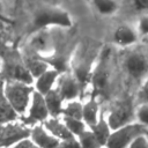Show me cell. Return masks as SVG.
Wrapping results in <instances>:
<instances>
[{
  "instance_id": "6da1fadb",
  "label": "cell",
  "mask_w": 148,
  "mask_h": 148,
  "mask_svg": "<svg viewBox=\"0 0 148 148\" xmlns=\"http://www.w3.org/2000/svg\"><path fill=\"white\" fill-rule=\"evenodd\" d=\"M2 89L6 98L8 99L13 109L16 111V113L24 114L28 111L31 96L35 90L31 84L7 80V82L2 86Z\"/></svg>"
},
{
  "instance_id": "7a4b0ae2",
  "label": "cell",
  "mask_w": 148,
  "mask_h": 148,
  "mask_svg": "<svg viewBox=\"0 0 148 148\" xmlns=\"http://www.w3.org/2000/svg\"><path fill=\"white\" fill-rule=\"evenodd\" d=\"M146 126L136 123H130L117 130L111 131V134L105 143V148H128L130 145L141 134H145Z\"/></svg>"
},
{
  "instance_id": "3957f363",
  "label": "cell",
  "mask_w": 148,
  "mask_h": 148,
  "mask_svg": "<svg viewBox=\"0 0 148 148\" xmlns=\"http://www.w3.org/2000/svg\"><path fill=\"white\" fill-rule=\"evenodd\" d=\"M34 25L36 29H45L49 27L68 28L72 25V18L64 9L54 7L42 8L35 15Z\"/></svg>"
},
{
  "instance_id": "277c9868",
  "label": "cell",
  "mask_w": 148,
  "mask_h": 148,
  "mask_svg": "<svg viewBox=\"0 0 148 148\" xmlns=\"http://www.w3.org/2000/svg\"><path fill=\"white\" fill-rule=\"evenodd\" d=\"M135 118V110L131 99H121L112 105L109 113L105 117L111 131L133 123Z\"/></svg>"
},
{
  "instance_id": "5b68a950",
  "label": "cell",
  "mask_w": 148,
  "mask_h": 148,
  "mask_svg": "<svg viewBox=\"0 0 148 148\" xmlns=\"http://www.w3.org/2000/svg\"><path fill=\"white\" fill-rule=\"evenodd\" d=\"M30 131L31 128L28 127L25 123L21 124V123L12 121L5 124L0 133V148L10 147L24 139H28L30 136Z\"/></svg>"
},
{
  "instance_id": "8992f818",
  "label": "cell",
  "mask_w": 148,
  "mask_h": 148,
  "mask_svg": "<svg viewBox=\"0 0 148 148\" xmlns=\"http://www.w3.org/2000/svg\"><path fill=\"white\" fill-rule=\"evenodd\" d=\"M50 117L44 95L38 92L37 90H34L31 101L28 108V116L25 118L27 125H36L39 123H44Z\"/></svg>"
},
{
  "instance_id": "52a82bcc",
  "label": "cell",
  "mask_w": 148,
  "mask_h": 148,
  "mask_svg": "<svg viewBox=\"0 0 148 148\" xmlns=\"http://www.w3.org/2000/svg\"><path fill=\"white\" fill-rule=\"evenodd\" d=\"M30 140L39 148H57L60 140L51 134L44 125L36 124L31 127L30 131Z\"/></svg>"
},
{
  "instance_id": "ba28073f",
  "label": "cell",
  "mask_w": 148,
  "mask_h": 148,
  "mask_svg": "<svg viewBox=\"0 0 148 148\" xmlns=\"http://www.w3.org/2000/svg\"><path fill=\"white\" fill-rule=\"evenodd\" d=\"M125 69L130 76L140 79L148 69V59L140 52H132L125 59Z\"/></svg>"
},
{
  "instance_id": "9c48e42d",
  "label": "cell",
  "mask_w": 148,
  "mask_h": 148,
  "mask_svg": "<svg viewBox=\"0 0 148 148\" xmlns=\"http://www.w3.org/2000/svg\"><path fill=\"white\" fill-rule=\"evenodd\" d=\"M5 75L7 76V80L10 81H18L23 83L31 84L34 82V77L25 67L24 62H18L15 60L8 61L3 67Z\"/></svg>"
},
{
  "instance_id": "30bf717a",
  "label": "cell",
  "mask_w": 148,
  "mask_h": 148,
  "mask_svg": "<svg viewBox=\"0 0 148 148\" xmlns=\"http://www.w3.org/2000/svg\"><path fill=\"white\" fill-rule=\"evenodd\" d=\"M57 90L62 97L64 102L74 101L80 94V83L75 79V76L64 75L58 83Z\"/></svg>"
},
{
  "instance_id": "8fae6325",
  "label": "cell",
  "mask_w": 148,
  "mask_h": 148,
  "mask_svg": "<svg viewBox=\"0 0 148 148\" xmlns=\"http://www.w3.org/2000/svg\"><path fill=\"white\" fill-rule=\"evenodd\" d=\"M59 75L60 74L56 69H53V68L50 67L47 71H45L38 77H36L35 90H37L42 95L47 94L50 90H52L54 88V84H56Z\"/></svg>"
},
{
  "instance_id": "7c38bea8",
  "label": "cell",
  "mask_w": 148,
  "mask_h": 148,
  "mask_svg": "<svg viewBox=\"0 0 148 148\" xmlns=\"http://www.w3.org/2000/svg\"><path fill=\"white\" fill-rule=\"evenodd\" d=\"M43 125L45 126V128L53 134L56 138H58L59 140H66L69 138H73L74 135L69 132V130L67 128V126L65 125L62 118L60 119L59 117H49Z\"/></svg>"
},
{
  "instance_id": "4fadbf2b",
  "label": "cell",
  "mask_w": 148,
  "mask_h": 148,
  "mask_svg": "<svg viewBox=\"0 0 148 148\" xmlns=\"http://www.w3.org/2000/svg\"><path fill=\"white\" fill-rule=\"evenodd\" d=\"M44 98H45V103H46L50 117H59V116H61L62 109H64V99L60 96V94L57 90V88H53L47 94H45Z\"/></svg>"
},
{
  "instance_id": "5bb4252c",
  "label": "cell",
  "mask_w": 148,
  "mask_h": 148,
  "mask_svg": "<svg viewBox=\"0 0 148 148\" xmlns=\"http://www.w3.org/2000/svg\"><path fill=\"white\" fill-rule=\"evenodd\" d=\"M23 62L34 79L38 77L40 74H43L45 71H47L50 68V65L47 64V61L44 58H39V57H35V56L25 57Z\"/></svg>"
},
{
  "instance_id": "9a60e30c",
  "label": "cell",
  "mask_w": 148,
  "mask_h": 148,
  "mask_svg": "<svg viewBox=\"0 0 148 148\" xmlns=\"http://www.w3.org/2000/svg\"><path fill=\"white\" fill-rule=\"evenodd\" d=\"M17 116L18 114L16 113V111L13 109V106L9 104L8 99L6 98L2 86L0 84V125L15 121Z\"/></svg>"
},
{
  "instance_id": "2e32d148",
  "label": "cell",
  "mask_w": 148,
  "mask_h": 148,
  "mask_svg": "<svg viewBox=\"0 0 148 148\" xmlns=\"http://www.w3.org/2000/svg\"><path fill=\"white\" fill-rule=\"evenodd\" d=\"M136 38H138V36H136L135 31L127 25L118 27L113 35L114 42L121 46H130V45L134 44L136 42Z\"/></svg>"
},
{
  "instance_id": "e0dca14e",
  "label": "cell",
  "mask_w": 148,
  "mask_h": 148,
  "mask_svg": "<svg viewBox=\"0 0 148 148\" xmlns=\"http://www.w3.org/2000/svg\"><path fill=\"white\" fill-rule=\"evenodd\" d=\"M99 113H98V105L95 99H89L88 102L83 103V112H82V119L86 123L88 127L94 126L99 120Z\"/></svg>"
},
{
  "instance_id": "ac0fdd59",
  "label": "cell",
  "mask_w": 148,
  "mask_h": 148,
  "mask_svg": "<svg viewBox=\"0 0 148 148\" xmlns=\"http://www.w3.org/2000/svg\"><path fill=\"white\" fill-rule=\"evenodd\" d=\"M89 128L95 134V136H96L97 141L99 142L101 147H105V143H106V141H108V139L111 134V128H110L108 121L105 120V118L101 117L99 120L97 121V124H95L94 126H91Z\"/></svg>"
},
{
  "instance_id": "d6986e66",
  "label": "cell",
  "mask_w": 148,
  "mask_h": 148,
  "mask_svg": "<svg viewBox=\"0 0 148 148\" xmlns=\"http://www.w3.org/2000/svg\"><path fill=\"white\" fill-rule=\"evenodd\" d=\"M91 82H92L95 92H98V94L105 92L108 90L109 82H110L109 72L105 71L104 68L96 71L94 73V75H92V77H91Z\"/></svg>"
},
{
  "instance_id": "ffe728a7",
  "label": "cell",
  "mask_w": 148,
  "mask_h": 148,
  "mask_svg": "<svg viewBox=\"0 0 148 148\" xmlns=\"http://www.w3.org/2000/svg\"><path fill=\"white\" fill-rule=\"evenodd\" d=\"M50 45H51V40H50V37L47 34L43 32V31H38L36 32L31 40H30V46L38 53H43V52H46L49 49H50Z\"/></svg>"
},
{
  "instance_id": "44dd1931",
  "label": "cell",
  "mask_w": 148,
  "mask_h": 148,
  "mask_svg": "<svg viewBox=\"0 0 148 148\" xmlns=\"http://www.w3.org/2000/svg\"><path fill=\"white\" fill-rule=\"evenodd\" d=\"M82 112H83V104L74 99V101L66 102V105H64L61 116L72 117V118H76V119H82Z\"/></svg>"
},
{
  "instance_id": "7402d4cb",
  "label": "cell",
  "mask_w": 148,
  "mask_h": 148,
  "mask_svg": "<svg viewBox=\"0 0 148 148\" xmlns=\"http://www.w3.org/2000/svg\"><path fill=\"white\" fill-rule=\"evenodd\" d=\"M62 120L65 123V125L67 126V128L69 130V132L74 135V136H79L82 132H84L88 126L86 125V123L82 119H76V118H72V117H66L62 116Z\"/></svg>"
},
{
  "instance_id": "603a6c76",
  "label": "cell",
  "mask_w": 148,
  "mask_h": 148,
  "mask_svg": "<svg viewBox=\"0 0 148 148\" xmlns=\"http://www.w3.org/2000/svg\"><path fill=\"white\" fill-rule=\"evenodd\" d=\"M77 139H79V142L82 148H102L99 142L97 141L95 134L92 133V131L89 127L84 132H82L77 136Z\"/></svg>"
},
{
  "instance_id": "cb8c5ba5",
  "label": "cell",
  "mask_w": 148,
  "mask_h": 148,
  "mask_svg": "<svg viewBox=\"0 0 148 148\" xmlns=\"http://www.w3.org/2000/svg\"><path fill=\"white\" fill-rule=\"evenodd\" d=\"M92 3L102 15H110L117 10V2L114 0H92Z\"/></svg>"
},
{
  "instance_id": "d4e9b609",
  "label": "cell",
  "mask_w": 148,
  "mask_h": 148,
  "mask_svg": "<svg viewBox=\"0 0 148 148\" xmlns=\"http://www.w3.org/2000/svg\"><path fill=\"white\" fill-rule=\"evenodd\" d=\"M135 119L143 126L148 127V103H141L138 105L135 109Z\"/></svg>"
},
{
  "instance_id": "484cf974",
  "label": "cell",
  "mask_w": 148,
  "mask_h": 148,
  "mask_svg": "<svg viewBox=\"0 0 148 148\" xmlns=\"http://www.w3.org/2000/svg\"><path fill=\"white\" fill-rule=\"evenodd\" d=\"M57 148H82V147L79 142V139L76 136H73L66 140H60Z\"/></svg>"
},
{
  "instance_id": "4316f807",
  "label": "cell",
  "mask_w": 148,
  "mask_h": 148,
  "mask_svg": "<svg viewBox=\"0 0 148 148\" xmlns=\"http://www.w3.org/2000/svg\"><path fill=\"white\" fill-rule=\"evenodd\" d=\"M128 148H148V140L145 134L139 135L131 145Z\"/></svg>"
},
{
  "instance_id": "83f0119b",
  "label": "cell",
  "mask_w": 148,
  "mask_h": 148,
  "mask_svg": "<svg viewBox=\"0 0 148 148\" xmlns=\"http://www.w3.org/2000/svg\"><path fill=\"white\" fill-rule=\"evenodd\" d=\"M138 28L142 35H148V15H142L140 17Z\"/></svg>"
},
{
  "instance_id": "f1b7e54d",
  "label": "cell",
  "mask_w": 148,
  "mask_h": 148,
  "mask_svg": "<svg viewBox=\"0 0 148 148\" xmlns=\"http://www.w3.org/2000/svg\"><path fill=\"white\" fill-rule=\"evenodd\" d=\"M139 95H140V97H141V103H148V76H147V79L143 81Z\"/></svg>"
},
{
  "instance_id": "f546056e",
  "label": "cell",
  "mask_w": 148,
  "mask_h": 148,
  "mask_svg": "<svg viewBox=\"0 0 148 148\" xmlns=\"http://www.w3.org/2000/svg\"><path fill=\"white\" fill-rule=\"evenodd\" d=\"M133 6L136 10H148V0H133Z\"/></svg>"
},
{
  "instance_id": "4dcf8cb0",
  "label": "cell",
  "mask_w": 148,
  "mask_h": 148,
  "mask_svg": "<svg viewBox=\"0 0 148 148\" xmlns=\"http://www.w3.org/2000/svg\"><path fill=\"white\" fill-rule=\"evenodd\" d=\"M32 145H34L32 141L30 140V138H28V139H24V140L20 141L18 143H16V145H14V146H10V147H2V148H31Z\"/></svg>"
},
{
  "instance_id": "1f68e13d",
  "label": "cell",
  "mask_w": 148,
  "mask_h": 148,
  "mask_svg": "<svg viewBox=\"0 0 148 148\" xmlns=\"http://www.w3.org/2000/svg\"><path fill=\"white\" fill-rule=\"evenodd\" d=\"M145 135H146V138H147V140H148V127H146V131H145Z\"/></svg>"
},
{
  "instance_id": "d6a6232c",
  "label": "cell",
  "mask_w": 148,
  "mask_h": 148,
  "mask_svg": "<svg viewBox=\"0 0 148 148\" xmlns=\"http://www.w3.org/2000/svg\"><path fill=\"white\" fill-rule=\"evenodd\" d=\"M32 143H34V142H32ZM31 148H39V147H37L36 145H32V146H31Z\"/></svg>"
},
{
  "instance_id": "836d02e7",
  "label": "cell",
  "mask_w": 148,
  "mask_h": 148,
  "mask_svg": "<svg viewBox=\"0 0 148 148\" xmlns=\"http://www.w3.org/2000/svg\"><path fill=\"white\" fill-rule=\"evenodd\" d=\"M2 126H3V125H0V133H1V130H2Z\"/></svg>"
}]
</instances>
